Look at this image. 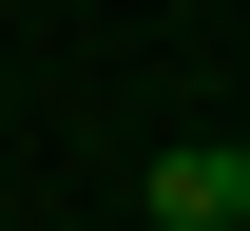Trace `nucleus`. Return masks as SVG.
Masks as SVG:
<instances>
[{
    "instance_id": "nucleus-1",
    "label": "nucleus",
    "mask_w": 250,
    "mask_h": 231,
    "mask_svg": "<svg viewBox=\"0 0 250 231\" xmlns=\"http://www.w3.org/2000/svg\"><path fill=\"white\" fill-rule=\"evenodd\" d=\"M135 212H154V231H250V154H231V135H173V154L135 173Z\"/></svg>"
}]
</instances>
